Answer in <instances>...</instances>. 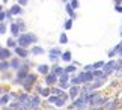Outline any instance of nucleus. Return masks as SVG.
Segmentation results:
<instances>
[{"label":"nucleus","mask_w":122,"mask_h":110,"mask_svg":"<svg viewBox=\"0 0 122 110\" xmlns=\"http://www.w3.org/2000/svg\"><path fill=\"white\" fill-rule=\"evenodd\" d=\"M63 57H65V60H69V57H71V54H69V53H66V54H65Z\"/></svg>","instance_id":"obj_1"}]
</instances>
